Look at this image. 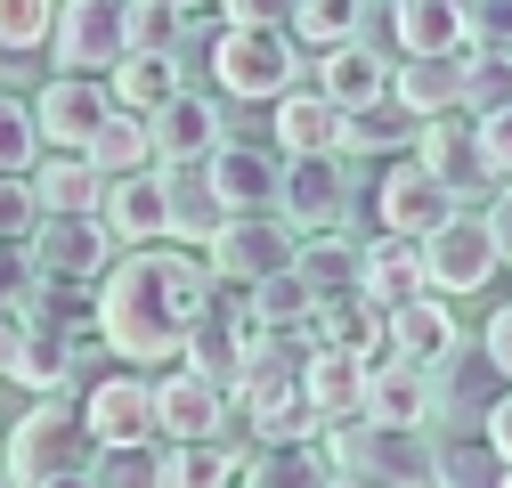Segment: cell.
<instances>
[{
    "label": "cell",
    "mask_w": 512,
    "mask_h": 488,
    "mask_svg": "<svg viewBox=\"0 0 512 488\" xmlns=\"http://www.w3.org/2000/svg\"><path fill=\"white\" fill-rule=\"evenodd\" d=\"M155 423H163V448H212L228 432V399L204 383V375H163L155 383Z\"/></svg>",
    "instance_id": "16"
},
{
    "label": "cell",
    "mask_w": 512,
    "mask_h": 488,
    "mask_svg": "<svg viewBox=\"0 0 512 488\" xmlns=\"http://www.w3.org/2000/svg\"><path fill=\"white\" fill-rule=\"evenodd\" d=\"M49 277L33 269V253H0V310H17V318H41L49 310Z\"/></svg>",
    "instance_id": "45"
},
{
    "label": "cell",
    "mask_w": 512,
    "mask_h": 488,
    "mask_svg": "<svg viewBox=\"0 0 512 488\" xmlns=\"http://www.w3.org/2000/svg\"><path fill=\"white\" fill-rule=\"evenodd\" d=\"M277 220H285L293 236H334V228L350 220V171H342V155H334V163H285V204H277Z\"/></svg>",
    "instance_id": "15"
},
{
    "label": "cell",
    "mask_w": 512,
    "mask_h": 488,
    "mask_svg": "<svg viewBox=\"0 0 512 488\" xmlns=\"http://www.w3.org/2000/svg\"><path fill=\"white\" fill-rule=\"evenodd\" d=\"M82 415H90V440H98V448H163L155 383H139V375H106V383H90Z\"/></svg>",
    "instance_id": "13"
},
{
    "label": "cell",
    "mask_w": 512,
    "mask_h": 488,
    "mask_svg": "<svg viewBox=\"0 0 512 488\" xmlns=\"http://www.w3.org/2000/svg\"><path fill=\"white\" fill-rule=\"evenodd\" d=\"M317 326H269L261 342H252L244 358V383H309V366H317Z\"/></svg>",
    "instance_id": "34"
},
{
    "label": "cell",
    "mask_w": 512,
    "mask_h": 488,
    "mask_svg": "<svg viewBox=\"0 0 512 488\" xmlns=\"http://www.w3.org/2000/svg\"><path fill=\"white\" fill-rule=\"evenodd\" d=\"M41 228V204H33V179H0V253H25Z\"/></svg>",
    "instance_id": "47"
},
{
    "label": "cell",
    "mask_w": 512,
    "mask_h": 488,
    "mask_svg": "<svg viewBox=\"0 0 512 488\" xmlns=\"http://www.w3.org/2000/svg\"><path fill=\"white\" fill-rule=\"evenodd\" d=\"M244 488H334V456H326V440L317 448H252Z\"/></svg>",
    "instance_id": "36"
},
{
    "label": "cell",
    "mask_w": 512,
    "mask_h": 488,
    "mask_svg": "<svg viewBox=\"0 0 512 488\" xmlns=\"http://www.w3.org/2000/svg\"><path fill=\"white\" fill-rule=\"evenodd\" d=\"M25 326H33V318H17V310H0V375H17V350H25Z\"/></svg>",
    "instance_id": "52"
},
{
    "label": "cell",
    "mask_w": 512,
    "mask_h": 488,
    "mask_svg": "<svg viewBox=\"0 0 512 488\" xmlns=\"http://www.w3.org/2000/svg\"><path fill=\"white\" fill-rule=\"evenodd\" d=\"M163 188H171V236H187V244H204V253H212V236L228 228V212L212 196V171L204 163L196 171H163Z\"/></svg>",
    "instance_id": "35"
},
{
    "label": "cell",
    "mask_w": 512,
    "mask_h": 488,
    "mask_svg": "<svg viewBox=\"0 0 512 488\" xmlns=\"http://www.w3.org/2000/svg\"><path fill=\"white\" fill-rule=\"evenodd\" d=\"M57 74L74 82H114V66L131 57V9L122 0H74V9H57Z\"/></svg>",
    "instance_id": "6"
},
{
    "label": "cell",
    "mask_w": 512,
    "mask_h": 488,
    "mask_svg": "<svg viewBox=\"0 0 512 488\" xmlns=\"http://www.w3.org/2000/svg\"><path fill=\"white\" fill-rule=\"evenodd\" d=\"M106 358V342H98V326H49V318H33L25 326V350H17V383H33L41 399H66V383L82 375V366H98Z\"/></svg>",
    "instance_id": "14"
},
{
    "label": "cell",
    "mask_w": 512,
    "mask_h": 488,
    "mask_svg": "<svg viewBox=\"0 0 512 488\" xmlns=\"http://www.w3.org/2000/svg\"><path fill=\"white\" fill-rule=\"evenodd\" d=\"M439 488H504V464H496V448H488L480 432L447 440V448H439Z\"/></svg>",
    "instance_id": "41"
},
{
    "label": "cell",
    "mask_w": 512,
    "mask_h": 488,
    "mask_svg": "<svg viewBox=\"0 0 512 488\" xmlns=\"http://www.w3.org/2000/svg\"><path fill=\"white\" fill-rule=\"evenodd\" d=\"M512 114V57H464V122Z\"/></svg>",
    "instance_id": "40"
},
{
    "label": "cell",
    "mask_w": 512,
    "mask_h": 488,
    "mask_svg": "<svg viewBox=\"0 0 512 488\" xmlns=\"http://www.w3.org/2000/svg\"><path fill=\"white\" fill-rule=\"evenodd\" d=\"M480 440H488V448H496V464L512 472V391H504V399L488 407V423H480Z\"/></svg>",
    "instance_id": "51"
},
{
    "label": "cell",
    "mask_w": 512,
    "mask_h": 488,
    "mask_svg": "<svg viewBox=\"0 0 512 488\" xmlns=\"http://www.w3.org/2000/svg\"><path fill=\"white\" fill-rule=\"evenodd\" d=\"M431 415H439V383L423 375V366L374 358V375H366V423H382V432H423Z\"/></svg>",
    "instance_id": "18"
},
{
    "label": "cell",
    "mask_w": 512,
    "mask_h": 488,
    "mask_svg": "<svg viewBox=\"0 0 512 488\" xmlns=\"http://www.w3.org/2000/svg\"><path fill=\"white\" fill-rule=\"evenodd\" d=\"M480 171L496 179V188H512V114L480 122Z\"/></svg>",
    "instance_id": "49"
},
{
    "label": "cell",
    "mask_w": 512,
    "mask_h": 488,
    "mask_svg": "<svg viewBox=\"0 0 512 488\" xmlns=\"http://www.w3.org/2000/svg\"><path fill=\"white\" fill-rule=\"evenodd\" d=\"M49 488H90V480H49Z\"/></svg>",
    "instance_id": "55"
},
{
    "label": "cell",
    "mask_w": 512,
    "mask_h": 488,
    "mask_svg": "<svg viewBox=\"0 0 512 488\" xmlns=\"http://www.w3.org/2000/svg\"><path fill=\"white\" fill-rule=\"evenodd\" d=\"M106 98H114V114H139V122H155L171 98H187V82H179V57H122L114 66V82H106Z\"/></svg>",
    "instance_id": "29"
},
{
    "label": "cell",
    "mask_w": 512,
    "mask_h": 488,
    "mask_svg": "<svg viewBox=\"0 0 512 488\" xmlns=\"http://www.w3.org/2000/svg\"><path fill=\"white\" fill-rule=\"evenodd\" d=\"M82 163L106 179V188H122V179H139V171L155 163V131H147L139 114H106V131L90 139V155H82Z\"/></svg>",
    "instance_id": "33"
},
{
    "label": "cell",
    "mask_w": 512,
    "mask_h": 488,
    "mask_svg": "<svg viewBox=\"0 0 512 488\" xmlns=\"http://www.w3.org/2000/svg\"><path fill=\"white\" fill-rule=\"evenodd\" d=\"M415 139H423V122H415L399 98L342 114V155H350V163H374V155H399V163H407V147H415Z\"/></svg>",
    "instance_id": "30"
},
{
    "label": "cell",
    "mask_w": 512,
    "mask_h": 488,
    "mask_svg": "<svg viewBox=\"0 0 512 488\" xmlns=\"http://www.w3.org/2000/svg\"><path fill=\"white\" fill-rule=\"evenodd\" d=\"M464 25H472V49L464 57H512V0H472Z\"/></svg>",
    "instance_id": "48"
},
{
    "label": "cell",
    "mask_w": 512,
    "mask_h": 488,
    "mask_svg": "<svg viewBox=\"0 0 512 488\" xmlns=\"http://www.w3.org/2000/svg\"><path fill=\"white\" fill-rule=\"evenodd\" d=\"M382 326H391V318H382L366 293H342V301H326V310H317V342L342 350V358H358V366L382 358Z\"/></svg>",
    "instance_id": "32"
},
{
    "label": "cell",
    "mask_w": 512,
    "mask_h": 488,
    "mask_svg": "<svg viewBox=\"0 0 512 488\" xmlns=\"http://www.w3.org/2000/svg\"><path fill=\"white\" fill-rule=\"evenodd\" d=\"M212 82H220V98H236V106H277V98L301 90V49H293L285 25L220 33V41H212Z\"/></svg>",
    "instance_id": "4"
},
{
    "label": "cell",
    "mask_w": 512,
    "mask_h": 488,
    "mask_svg": "<svg viewBox=\"0 0 512 488\" xmlns=\"http://www.w3.org/2000/svg\"><path fill=\"white\" fill-rule=\"evenodd\" d=\"M106 228H114V244H131V253H155V236H171V188H163V171L122 179V188L106 196Z\"/></svg>",
    "instance_id": "25"
},
{
    "label": "cell",
    "mask_w": 512,
    "mask_h": 488,
    "mask_svg": "<svg viewBox=\"0 0 512 488\" xmlns=\"http://www.w3.org/2000/svg\"><path fill=\"white\" fill-rule=\"evenodd\" d=\"M244 464L236 448H163V488H244Z\"/></svg>",
    "instance_id": "38"
},
{
    "label": "cell",
    "mask_w": 512,
    "mask_h": 488,
    "mask_svg": "<svg viewBox=\"0 0 512 488\" xmlns=\"http://www.w3.org/2000/svg\"><path fill=\"white\" fill-rule=\"evenodd\" d=\"M415 163L439 179V188H456V196H464V212H472V188L488 179V171H480V122H464V114H456V122H423Z\"/></svg>",
    "instance_id": "24"
},
{
    "label": "cell",
    "mask_w": 512,
    "mask_h": 488,
    "mask_svg": "<svg viewBox=\"0 0 512 488\" xmlns=\"http://www.w3.org/2000/svg\"><path fill=\"white\" fill-rule=\"evenodd\" d=\"M269 114H277V155L285 163H334L342 155V106L326 90H293Z\"/></svg>",
    "instance_id": "19"
},
{
    "label": "cell",
    "mask_w": 512,
    "mask_h": 488,
    "mask_svg": "<svg viewBox=\"0 0 512 488\" xmlns=\"http://www.w3.org/2000/svg\"><path fill=\"white\" fill-rule=\"evenodd\" d=\"M317 90H326L342 114H358V106H382V98H391V66H382V49L350 41V49H334V57H317Z\"/></svg>",
    "instance_id": "28"
},
{
    "label": "cell",
    "mask_w": 512,
    "mask_h": 488,
    "mask_svg": "<svg viewBox=\"0 0 512 488\" xmlns=\"http://www.w3.org/2000/svg\"><path fill=\"white\" fill-rule=\"evenodd\" d=\"M366 375H374V366H358V358H342V350H317V366H309V407L317 415H326V432H334V423H358L366 415Z\"/></svg>",
    "instance_id": "31"
},
{
    "label": "cell",
    "mask_w": 512,
    "mask_h": 488,
    "mask_svg": "<svg viewBox=\"0 0 512 488\" xmlns=\"http://www.w3.org/2000/svg\"><path fill=\"white\" fill-rule=\"evenodd\" d=\"M391 98L415 122H456L464 114V57H399L391 66Z\"/></svg>",
    "instance_id": "21"
},
{
    "label": "cell",
    "mask_w": 512,
    "mask_h": 488,
    "mask_svg": "<svg viewBox=\"0 0 512 488\" xmlns=\"http://www.w3.org/2000/svg\"><path fill=\"white\" fill-rule=\"evenodd\" d=\"M496 269H504V253H496V236H488V212L447 220V228L423 244V277H431V293H480Z\"/></svg>",
    "instance_id": "11"
},
{
    "label": "cell",
    "mask_w": 512,
    "mask_h": 488,
    "mask_svg": "<svg viewBox=\"0 0 512 488\" xmlns=\"http://www.w3.org/2000/svg\"><path fill=\"white\" fill-rule=\"evenodd\" d=\"M179 33H187V9L171 0H131V57H179Z\"/></svg>",
    "instance_id": "43"
},
{
    "label": "cell",
    "mask_w": 512,
    "mask_h": 488,
    "mask_svg": "<svg viewBox=\"0 0 512 488\" xmlns=\"http://www.w3.org/2000/svg\"><path fill=\"white\" fill-rule=\"evenodd\" d=\"M106 114H114L106 82H74V74H57V82H41V90H33L41 147H57V155H90V139L106 131Z\"/></svg>",
    "instance_id": "10"
},
{
    "label": "cell",
    "mask_w": 512,
    "mask_h": 488,
    "mask_svg": "<svg viewBox=\"0 0 512 488\" xmlns=\"http://www.w3.org/2000/svg\"><path fill=\"white\" fill-rule=\"evenodd\" d=\"M504 488H512V472H504Z\"/></svg>",
    "instance_id": "58"
},
{
    "label": "cell",
    "mask_w": 512,
    "mask_h": 488,
    "mask_svg": "<svg viewBox=\"0 0 512 488\" xmlns=\"http://www.w3.org/2000/svg\"><path fill=\"white\" fill-rule=\"evenodd\" d=\"M212 301V269L179 244L155 253H122L114 277L98 285V342L122 366H187V334H196Z\"/></svg>",
    "instance_id": "1"
},
{
    "label": "cell",
    "mask_w": 512,
    "mask_h": 488,
    "mask_svg": "<svg viewBox=\"0 0 512 488\" xmlns=\"http://www.w3.org/2000/svg\"><path fill=\"white\" fill-rule=\"evenodd\" d=\"M391 33H399L407 57H464V49H472L464 0H399V9H391Z\"/></svg>",
    "instance_id": "26"
},
{
    "label": "cell",
    "mask_w": 512,
    "mask_h": 488,
    "mask_svg": "<svg viewBox=\"0 0 512 488\" xmlns=\"http://www.w3.org/2000/svg\"><path fill=\"white\" fill-rule=\"evenodd\" d=\"M293 253H301V236L285 228V220H228L220 236H212V285H244V293H261L269 277H285L293 269Z\"/></svg>",
    "instance_id": "8"
},
{
    "label": "cell",
    "mask_w": 512,
    "mask_h": 488,
    "mask_svg": "<svg viewBox=\"0 0 512 488\" xmlns=\"http://www.w3.org/2000/svg\"><path fill=\"white\" fill-rule=\"evenodd\" d=\"M358 269H366V244L342 228V236H301V253H293V277L317 293V310L342 293H358Z\"/></svg>",
    "instance_id": "27"
},
{
    "label": "cell",
    "mask_w": 512,
    "mask_h": 488,
    "mask_svg": "<svg viewBox=\"0 0 512 488\" xmlns=\"http://www.w3.org/2000/svg\"><path fill=\"white\" fill-rule=\"evenodd\" d=\"M358 293L374 301L382 318H391V310H407V301H423V293H431V277H423V244H399V236H366V269H358Z\"/></svg>",
    "instance_id": "22"
},
{
    "label": "cell",
    "mask_w": 512,
    "mask_h": 488,
    "mask_svg": "<svg viewBox=\"0 0 512 488\" xmlns=\"http://www.w3.org/2000/svg\"><path fill=\"white\" fill-rule=\"evenodd\" d=\"M382 358L439 375V366L456 358V318H447V301L423 293V301H407V310H391V326H382Z\"/></svg>",
    "instance_id": "20"
},
{
    "label": "cell",
    "mask_w": 512,
    "mask_h": 488,
    "mask_svg": "<svg viewBox=\"0 0 512 488\" xmlns=\"http://www.w3.org/2000/svg\"><path fill=\"white\" fill-rule=\"evenodd\" d=\"M261 334H269V326H261V301H252L244 285H212L196 334H187V375H204V383L236 407V391H244V358H252V342H261Z\"/></svg>",
    "instance_id": "3"
},
{
    "label": "cell",
    "mask_w": 512,
    "mask_h": 488,
    "mask_svg": "<svg viewBox=\"0 0 512 488\" xmlns=\"http://www.w3.org/2000/svg\"><path fill=\"white\" fill-rule=\"evenodd\" d=\"M57 41V9L49 0H0V49L25 57V49H49Z\"/></svg>",
    "instance_id": "44"
},
{
    "label": "cell",
    "mask_w": 512,
    "mask_h": 488,
    "mask_svg": "<svg viewBox=\"0 0 512 488\" xmlns=\"http://www.w3.org/2000/svg\"><path fill=\"white\" fill-rule=\"evenodd\" d=\"M41 171V122H33V98L0 90V179H33Z\"/></svg>",
    "instance_id": "39"
},
{
    "label": "cell",
    "mask_w": 512,
    "mask_h": 488,
    "mask_svg": "<svg viewBox=\"0 0 512 488\" xmlns=\"http://www.w3.org/2000/svg\"><path fill=\"white\" fill-rule=\"evenodd\" d=\"M204 171H212V196H220L228 220H277V204H285V163H277L269 147H220Z\"/></svg>",
    "instance_id": "12"
},
{
    "label": "cell",
    "mask_w": 512,
    "mask_h": 488,
    "mask_svg": "<svg viewBox=\"0 0 512 488\" xmlns=\"http://www.w3.org/2000/svg\"><path fill=\"white\" fill-rule=\"evenodd\" d=\"M285 33H293V49L334 57V49L358 41V9H350V0H301V9H285Z\"/></svg>",
    "instance_id": "37"
},
{
    "label": "cell",
    "mask_w": 512,
    "mask_h": 488,
    "mask_svg": "<svg viewBox=\"0 0 512 488\" xmlns=\"http://www.w3.org/2000/svg\"><path fill=\"white\" fill-rule=\"evenodd\" d=\"M326 456L334 472H366L382 488H439V448L423 432H382V423H334L326 432Z\"/></svg>",
    "instance_id": "5"
},
{
    "label": "cell",
    "mask_w": 512,
    "mask_h": 488,
    "mask_svg": "<svg viewBox=\"0 0 512 488\" xmlns=\"http://www.w3.org/2000/svg\"><path fill=\"white\" fill-rule=\"evenodd\" d=\"M252 301H261V326H317V293H309L293 269H285V277H269Z\"/></svg>",
    "instance_id": "46"
},
{
    "label": "cell",
    "mask_w": 512,
    "mask_h": 488,
    "mask_svg": "<svg viewBox=\"0 0 512 488\" xmlns=\"http://www.w3.org/2000/svg\"><path fill=\"white\" fill-rule=\"evenodd\" d=\"M25 253H33V269L49 285H74L82 293V285H106L114 277V228L106 220H41Z\"/></svg>",
    "instance_id": "9"
},
{
    "label": "cell",
    "mask_w": 512,
    "mask_h": 488,
    "mask_svg": "<svg viewBox=\"0 0 512 488\" xmlns=\"http://www.w3.org/2000/svg\"><path fill=\"white\" fill-rule=\"evenodd\" d=\"M147 131H155V163H163V171H196V163H212V155L228 147L220 106H212V98H196V90L171 98V106L147 122Z\"/></svg>",
    "instance_id": "17"
},
{
    "label": "cell",
    "mask_w": 512,
    "mask_h": 488,
    "mask_svg": "<svg viewBox=\"0 0 512 488\" xmlns=\"http://www.w3.org/2000/svg\"><path fill=\"white\" fill-rule=\"evenodd\" d=\"M0 488H17V480H9V464H0Z\"/></svg>",
    "instance_id": "56"
},
{
    "label": "cell",
    "mask_w": 512,
    "mask_h": 488,
    "mask_svg": "<svg viewBox=\"0 0 512 488\" xmlns=\"http://www.w3.org/2000/svg\"><path fill=\"white\" fill-rule=\"evenodd\" d=\"M488 236H496V253H504V269H512V188L488 204Z\"/></svg>",
    "instance_id": "53"
},
{
    "label": "cell",
    "mask_w": 512,
    "mask_h": 488,
    "mask_svg": "<svg viewBox=\"0 0 512 488\" xmlns=\"http://www.w3.org/2000/svg\"><path fill=\"white\" fill-rule=\"evenodd\" d=\"M0 448H9V423H0Z\"/></svg>",
    "instance_id": "57"
},
{
    "label": "cell",
    "mask_w": 512,
    "mask_h": 488,
    "mask_svg": "<svg viewBox=\"0 0 512 488\" xmlns=\"http://www.w3.org/2000/svg\"><path fill=\"white\" fill-rule=\"evenodd\" d=\"M106 179L82 163V155H41V171H33V204H41V220H106Z\"/></svg>",
    "instance_id": "23"
},
{
    "label": "cell",
    "mask_w": 512,
    "mask_h": 488,
    "mask_svg": "<svg viewBox=\"0 0 512 488\" xmlns=\"http://www.w3.org/2000/svg\"><path fill=\"white\" fill-rule=\"evenodd\" d=\"M334 488H382V480H366V472H334Z\"/></svg>",
    "instance_id": "54"
},
{
    "label": "cell",
    "mask_w": 512,
    "mask_h": 488,
    "mask_svg": "<svg viewBox=\"0 0 512 488\" xmlns=\"http://www.w3.org/2000/svg\"><path fill=\"white\" fill-rule=\"evenodd\" d=\"M0 464H9V480H17V488L82 480V472L98 464V440H90V415H82V399H74V391H66V399H41V407L17 423V432H9Z\"/></svg>",
    "instance_id": "2"
},
{
    "label": "cell",
    "mask_w": 512,
    "mask_h": 488,
    "mask_svg": "<svg viewBox=\"0 0 512 488\" xmlns=\"http://www.w3.org/2000/svg\"><path fill=\"white\" fill-rule=\"evenodd\" d=\"M374 212H382V236H399V244H431L447 220H464V196H456V188H439V179L407 155L399 171H382Z\"/></svg>",
    "instance_id": "7"
},
{
    "label": "cell",
    "mask_w": 512,
    "mask_h": 488,
    "mask_svg": "<svg viewBox=\"0 0 512 488\" xmlns=\"http://www.w3.org/2000/svg\"><path fill=\"white\" fill-rule=\"evenodd\" d=\"M480 358H488V375H504V383H512V301L488 318V334H480Z\"/></svg>",
    "instance_id": "50"
},
{
    "label": "cell",
    "mask_w": 512,
    "mask_h": 488,
    "mask_svg": "<svg viewBox=\"0 0 512 488\" xmlns=\"http://www.w3.org/2000/svg\"><path fill=\"white\" fill-rule=\"evenodd\" d=\"M82 480L90 488H163V448H98V464Z\"/></svg>",
    "instance_id": "42"
}]
</instances>
